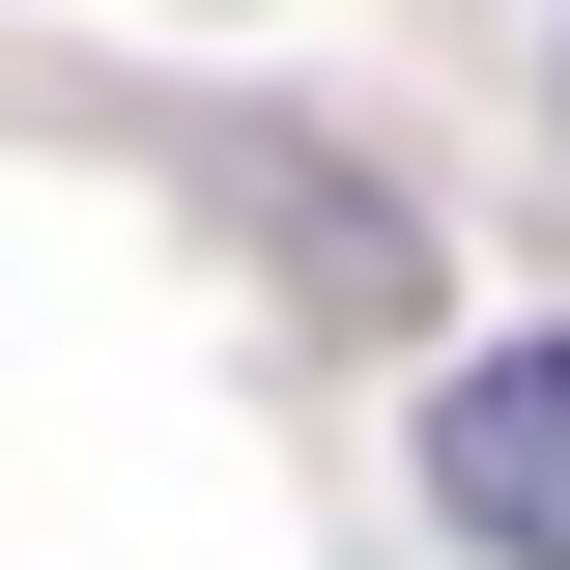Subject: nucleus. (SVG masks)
Wrapping results in <instances>:
<instances>
[{
	"instance_id": "1",
	"label": "nucleus",
	"mask_w": 570,
	"mask_h": 570,
	"mask_svg": "<svg viewBox=\"0 0 570 570\" xmlns=\"http://www.w3.org/2000/svg\"><path fill=\"white\" fill-rule=\"evenodd\" d=\"M428 485L485 513L513 570H570V343H456V400H428Z\"/></svg>"
}]
</instances>
